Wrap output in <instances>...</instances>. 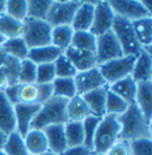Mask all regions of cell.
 <instances>
[{
  "label": "cell",
  "mask_w": 152,
  "mask_h": 155,
  "mask_svg": "<svg viewBox=\"0 0 152 155\" xmlns=\"http://www.w3.org/2000/svg\"><path fill=\"white\" fill-rule=\"evenodd\" d=\"M24 142L29 155H42L47 150H49L48 141L43 130L30 129L24 136Z\"/></svg>",
  "instance_id": "22"
},
{
  "label": "cell",
  "mask_w": 152,
  "mask_h": 155,
  "mask_svg": "<svg viewBox=\"0 0 152 155\" xmlns=\"http://www.w3.org/2000/svg\"><path fill=\"white\" fill-rule=\"evenodd\" d=\"M82 1L78 0H52L50 10L47 15V21L52 27L61 25H71L74 15Z\"/></svg>",
  "instance_id": "7"
},
{
  "label": "cell",
  "mask_w": 152,
  "mask_h": 155,
  "mask_svg": "<svg viewBox=\"0 0 152 155\" xmlns=\"http://www.w3.org/2000/svg\"><path fill=\"white\" fill-rule=\"evenodd\" d=\"M114 18L115 14L109 5V1H95L94 19L89 32L95 37H99L112 31Z\"/></svg>",
  "instance_id": "9"
},
{
  "label": "cell",
  "mask_w": 152,
  "mask_h": 155,
  "mask_svg": "<svg viewBox=\"0 0 152 155\" xmlns=\"http://www.w3.org/2000/svg\"><path fill=\"white\" fill-rule=\"evenodd\" d=\"M109 5L115 15L128 19L130 21H134L143 18L152 17V14L141 4V0H115L109 1Z\"/></svg>",
  "instance_id": "10"
},
{
  "label": "cell",
  "mask_w": 152,
  "mask_h": 155,
  "mask_svg": "<svg viewBox=\"0 0 152 155\" xmlns=\"http://www.w3.org/2000/svg\"><path fill=\"white\" fill-rule=\"evenodd\" d=\"M23 24H24V31L22 37L25 40L29 50L51 44L52 26L49 25L47 20L26 18Z\"/></svg>",
  "instance_id": "4"
},
{
  "label": "cell",
  "mask_w": 152,
  "mask_h": 155,
  "mask_svg": "<svg viewBox=\"0 0 152 155\" xmlns=\"http://www.w3.org/2000/svg\"><path fill=\"white\" fill-rule=\"evenodd\" d=\"M19 89H20V84H13V85H9L2 91L7 101L13 105L19 103Z\"/></svg>",
  "instance_id": "44"
},
{
  "label": "cell",
  "mask_w": 152,
  "mask_h": 155,
  "mask_svg": "<svg viewBox=\"0 0 152 155\" xmlns=\"http://www.w3.org/2000/svg\"><path fill=\"white\" fill-rule=\"evenodd\" d=\"M134 62H136V56H123L120 58H115L101 65H98V68L103 79L109 85L123 78L131 76Z\"/></svg>",
  "instance_id": "6"
},
{
  "label": "cell",
  "mask_w": 152,
  "mask_h": 155,
  "mask_svg": "<svg viewBox=\"0 0 152 155\" xmlns=\"http://www.w3.org/2000/svg\"><path fill=\"white\" fill-rule=\"evenodd\" d=\"M9 87V78L4 70V68H0V91H4Z\"/></svg>",
  "instance_id": "46"
},
{
  "label": "cell",
  "mask_w": 152,
  "mask_h": 155,
  "mask_svg": "<svg viewBox=\"0 0 152 155\" xmlns=\"http://www.w3.org/2000/svg\"><path fill=\"white\" fill-rule=\"evenodd\" d=\"M5 40H6V39H5L4 37H2V36H1V35H0V45H1V44H2Z\"/></svg>",
  "instance_id": "52"
},
{
  "label": "cell",
  "mask_w": 152,
  "mask_h": 155,
  "mask_svg": "<svg viewBox=\"0 0 152 155\" xmlns=\"http://www.w3.org/2000/svg\"><path fill=\"white\" fill-rule=\"evenodd\" d=\"M108 85L102 87L87 94L82 95V98L88 105L92 115L98 117H103L106 115V97H107Z\"/></svg>",
  "instance_id": "16"
},
{
  "label": "cell",
  "mask_w": 152,
  "mask_h": 155,
  "mask_svg": "<svg viewBox=\"0 0 152 155\" xmlns=\"http://www.w3.org/2000/svg\"><path fill=\"white\" fill-rule=\"evenodd\" d=\"M74 30L71 25H61L52 27L51 31V45L65 51L69 46H71V41L74 37Z\"/></svg>",
  "instance_id": "25"
},
{
  "label": "cell",
  "mask_w": 152,
  "mask_h": 155,
  "mask_svg": "<svg viewBox=\"0 0 152 155\" xmlns=\"http://www.w3.org/2000/svg\"><path fill=\"white\" fill-rule=\"evenodd\" d=\"M5 7H6V1L0 0V15H2L5 13Z\"/></svg>",
  "instance_id": "49"
},
{
  "label": "cell",
  "mask_w": 152,
  "mask_h": 155,
  "mask_svg": "<svg viewBox=\"0 0 152 155\" xmlns=\"http://www.w3.org/2000/svg\"><path fill=\"white\" fill-rule=\"evenodd\" d=\"M132 78L136 83L152 82V56L151 53L141 49L139 54L136 57V62L132 71Z\"/></svg>",
  "instance_id": "14"
},
{
  "label": "cell",
  "mask_w": 152,
  "mask_h": 155,
  "mask_svg": "<svg viewBox=\"0 0 152 155\" xmlns=\"http://www.w3.org/2000/svg\"><path fill=\"white\" fill-rule=\"evenodd\" d=\"M120 130L121 128L115 115L106 114L101 117V121L94 135L92 152L106 154L119 141Z\"/></svg>",
  "instance_id": "3"
},
{
  "label": "cell",
  "mask_w": 152,
  "mask_h": 155,
  "mask_svg": "<svg viewBox=\"0 0 152 155\" xmlns=\"http://www.w3.org/2000/svg\"><path fill=\"white\" fill-rule=\"evenodd\" d=\"M71 46L85 50V51L94 52L96 49V37L92 35L89 31H77L74 32V37L71 41Z\"/></svg>",
  "instance_id": "31"
},
{
  "label": "cell",
  "mask_w": 152,
  "mask_h": 155,
  "mask_svg": "<svg viewBox=\"0 0 152 155\" xmlns=\"http://www.w3.org/2000/svg\"><path fill=\"white\" fill-rule=\"evenodd\" d=\"M24 24L17 19H13L6 13L0 15V35L5 39L18 38L23 36Z\"/></svg>",
  "instance_id": "26"
},
{
  "label": "cell",
  "mask_w": 152,
  "mask_h": 155,
  "mask_svg": "<svg viewBox=\"0 0 152 155\" xmlns=\"http://www.w3.org/2000/svg\"><path fill=\"white\" fill-rule=\"evenodd\" d=\"M89 155H106V154H102V153H96V152H90Z\"/></svg>",
  "instance_id": "51"
},
{
  "label": "cell",
  "mask_w": 152,
  "mask_h": 155,
  "mask_svg": "<svg viewBox=\"0 0 152 155\" xmlns=\"http://www.w3.org/2000/svg\"><path fill=\"white\" fill-rule=\"evenodd\" d=\"M64 54L71 62V64L75 66L77 72L86 71V70H89L92 68L98 66L96 65V57H95L94 52L85 51V50L77 49L74 46H69L64 51Z\"/></svg>",
  "instance_id": "13"
},
{
  "label": "cell",
  "mask_w": 152,
  "mask_h": 155,
  "mask_svg": "<svg viewBox=\"0 0 152 155\" xmlns=\"http://www.w3.org/2000/svg\"><path fill=\"white\" fill-rule=\"evenodd\" d=\"M6 137H7V135L4 134L2 131H0V149H2L4 143H5V141H6Z\"/></svg>",
  "instance_id": "48"
},
{
  "label": "cell",
  "mask_w": 152,
  "mask_h": 155,
  "mask_svg": "<svg viewBox=\"0 0 152 155\" xmlns=\"http://www.w3.org/2000/svg\"><path fill=\"white\" fill-rule=\"evenodd\" d=\"M17 130L14 105L5 97L4 92L0 91V131L9 135Z\"/></svg>",
  "instance_id": "21"
},
{
  "label": "cell",
  "mask_w": 152,
  "mask_h": 155,
  "mask_svg": "<svg viewBox=\"0 0 152 155\" xmlns=\"http://www.w3.org/2000/svg\"><path fill=\"white\" fill-rule=\"evenodd\" d=\"M40 109V104H24L18 103L14 105V114H16V123L17 131L20 136H25L30 130V126L32 120L37 115Z\"/></svg>",
  "instance_id": "12"
},
{
  "label": "cell",
  "mask_w": 152,
  "mask_h": 155,
  "mask_svg": "<svg viewBox=\"0 0 152 155\" xmlns=\"http://www.w3.org/2000/svg\"><path fill=\"white\" fill-rule=\"evenodd\" d=\"M56 78L55 66L54 64H40L37 65L36 74V84H47L52 83Z\"/></svg>",
  "instance_id": "41"
},
{
  "label": "cell",
  "mask_w": 152,
  "mask_h": 155,
  "mask_svg": "<svg viewBox=\"0 0 152 155\" xmlns=\"http://www.w3.org/2000/svg\"><path fill=\"white\" fill-rule=\"evenodd\" d=\"M2 150L6 153V155H29L24 137L20 136L17 130L7 135Z\"/></svg>",
  "instance_id": "28"
},
{
  "label": "cell",
  "mask_w": 152,
  "mask_h": 155,
  "mask_svg": "<svg viewBox=\"0 0 152 155\" xmlns=\"http://www.w3.org/2000/svg\"><path fill=\"white\" fill-rule=\"evenodd\" d=\"M64 134H65V141L68 148L83 146L85 134H83L82 122L68 121L67 123H64Z\"/></svg>",
  "instance_id": "27"
},
{
  "label": "cell",
  "mask_w": 152,
  "mask_h": 155,
  "mask_svg": "<svg viewBox=\"0 0 152 155\" xmlns=\"http://www.w3.org/2000/svg\"><path fill=\"white\" fill-rule=\"evenodd\" d=\"M5 13L13 19L24 21L27 18V0H10L6 1Z\"/></svg>",
  "instance_id": "34"
},
{
  "label": "cell",
  "mask_w": 152,
  "mask_h": 155,
  "mask_svg": "<svg viewBox=\"0 0 152 155\" xmlns=\"http://www.w3.org/2000/svg\"><path fill=\"white\" fill-rule=\"evenodd\" d=\"M19 103H24V104L38 103L37 84H22L20 85V89H19Z\"/></svg>",
  "instance_id": "40"
},
{
  "label": "cell",
  "mask_w": 152,
  "mask_h": 155,
  "mask_svg": "<svg viewBox=\"0 0 152 155\" xmlns=\"http://www.w3.org/2000/svg\"><path fill=\"white\" fill-rule=\"evenodd\" d=\"M108 90L120 96L128 104L134 103L136 94H137V83L134 82L132 76H128V77L115 82L113 84H109Z\"/></svg>",
  "instance_id": "23"
},
{
  "label": "cell",
  "mask_w": 152,
  "mask_h": 155,
  "mask_svg": "<svg viewBox=\"0 0 152 155\" xmlns=\"http://www.w3.org/2000/svg\"><path fill=\"white\" fill-rule=\"evenodd\" d=\"M1 45L4 46V49L9 53V56L17 58L20 62L27 59L29 48H27V45H26L25 40L23 39V37L6 39Z\"/></svg>",
  "instance_id": "29"
},
{
  "label": "cell",
  "mask_w": 152,
  "mask_h": 155,
  "mask_svg": "<svg viewBox=\"0 0 152 155\" xmlns=\"http://www.w3.org/2000/svg\"><path fill=\"white\" fill-rule=\"evenodd\" d=\"M112 32L116 37L124 56H138L139 52L141 51L139 43L136 38L133 27H132V21L128 19H125L123 17L115 15L112 26Z\"/></svg>",
  "instance_id": "5"
},
{
  "label": "cell",
  "mask_w": 152,
  "mask_h": 155,
  "mask_svg": "<svg viewBox=\"0 0 152 155\" xmlns=\"http://www.w3.org/2000/svg\"><path fill=\"white\" fill-rule=\"evenodd\" d=\"M20 61H18L17 58L9 56L5 64L2 65L7 78H9V85L13 84H18V77H19V71H20Z\"/></svg>",
  "instance_id": "39"
},
{
  "label": "cell",
  "mask_w": 152,
  "mask_h": 155,
  "mask_svg": "<svg viewBox=\"0 0 152 155\" xmlns=\"http://www.w3.org/2000/svg\"><path fill=\"white\" fill-rule=\"evenodd\" d=\"M94 11H95V1H82L71 23L73 30L75 32L89 31L94 19Z\"/></svg>",
  "instance_id": "15"
},
{
  "label": "cell",
  "mask_w": 152,
  "mask_h": 155,
  "mask_svg": "<svg viewBox=\"0 0 152 155\" xmlns=\"http://www.w3.org/2000/svg\"><path fill=\"white\" fill-rule=\"evenodd\" d=\"M43 131L48 141L49 150L56 154H61L68 148L64 134V124H51L45 127Z\"/></svg>",
  "instance_id": "18"
},
{
  "label": "cell",
  "mask_w": 152,
  "mask_h": 155,
  "mask_svg": "<svg viewBox=\"0 0 152 155\" xmlns=\"http://www.w3.org/2000/svg\"><path fill=\"white\" fill-rule=\"evenodd\" d=\"M54 96L70 100L76 96V88L74 78H55L52 82Z\"/></svg>",
  "instance_id": "30"
},
{
  "label": "cell",
  "mask_w": 152,
  "mask_h": 155,
  "mask_svg": "<svg viewBox=\"0 0 152 155\" xmlns=\"http://www.w3.org/2000/svg\"><path fill=\"white\" fill-rule=\"evenodd\" d=\"M0 155H6V153H5L2 149H0Z\"/></svg>",
  "instance_id": "53"
},
{
  "label": "cell",
  "mask_w": 152,
  "mask_h": 155,
  "mask_svg": "<svg viewBox=\"0 0 152 155\" xmlns=\"http://www.w3.org/2000/svg\"><path fill=\"white\" fill-rule=\"evenodd\" d=\"M100 121H101V117L94 116V115H90V116L86 117L82 121L83 134H85V143H83V146L87 147L90 150L93 149L94 135H95V131H96V128H98Z\"/></svg>",
  "instance_id": "36"
},
{
  "label": "cell",
  "mask_w": 152,
  "mask_h": 155,
  "mask_svg": "<svg viewBox=\"0 0 152 155\" xmlns=\"http://www.w3.org/2000/svg\"><path fill=\"white\" fill-rule=\"evenodd\" d=\"M38 89V103L43 104L49 101L51 97H54V88L52 83L47 84H37Z\"/></svg>",
  "instance_id": "42"
},
{
  "label": "cell",
  "mask_w": 152,
  "mask_h": 155,
  "mask_svg": "<svg viewBox=\"0 0 152 155\" xmlns=\"http://www.w3.org/2000/svg\"><path fill=\"white\" fill-rule=\"evenodd\" d=\"M74 82H75L76 94L80 96L87 94L89 91H93L95 89L108 85L102 77L101 72H100L98 66L92 68V69L86 70V71L77 72L76 76L74 77Z\"/></svg>",
  "instance_id": "11"
},
{
  "label": "cell",
  "mask_w": 152,
  "mask_h": 155,
  "mask_svg": "<svg viewBox=\"0 0 152 155\" xmlns=\"http://www.w3.org/2000/svg\"><path fill=\"white\" fill-rule=\"evenodd\" d=\"M130 104L125 100H123L120 96L114 94L112 91H107V97H106V114L119 116L124 114L127 110Z\"/></svg>",
  "instance_id": "33"
},
{
  "label": "cell",
  "mask_w": 152,
  "mask_h": 155,
  "mask_svg": "<svg viewBox=\"0 0 152 155\" xmlns=\"http://www.w3.org/2000/svg\"><path fill=\"white\" fill-rule=\"evenodd\" d=\"M132 27L136 38L139 43L140 48L144 51L151 53L152 46V17L143 18L132 21Z\"/></svg>",
  "instance_id": "19"
},
{
  "label": "cell",
  "mask_w": 152,
  "mask_h": 155,
  "mask_svg": "<svg viewBox=\"0 0 152 155\" xmlns=\"http://www.w3.org/2000/svg\"><path fill=\"white\" fill-rule=\"evenodd\" d=\"M90 149H88L85 146L81 147H74V148H67L63 153L60 155H89L90 154Z\"/></svg>",
  "instance_id": "45"
},
{
  "label": "cell",
  "mask_w": 152,
  "mask_h": 155,
  "mask_svg": "<svg viewBox=\"0 0 152 155\" xmlns=\"http://www.w3.org/2000/svg\"><path fill=\"white\" fill-rule=\"evenodd\" d=\"M52 0H30L27 1V18L45 20Z\"/></svg>",
  "instance_id": "32"
},
{
  "label": "cell",
  "mask_w": 152,
  "mask_h": 155,
  "mask_svg": "<svg viewBox=\"0 0 152 155\" xmlns=\"http://www.w3.org/2000/svg\"><path fill=\"white\" fill-rule=\"evenodd\" d=\"M92 115L88 105L82 98V96L76 95L73 98L68 100L67 103V116L68 121H76L82 122L86 117Z\"/></svg>",
  "instance_id": "24"
},
{
  "label": "cell",
  "mask_w": 152,
  "mask_h": 155,
  "mask_svg": "<svg viewBox=\"0 0 152 155\" xmlns=\"http://www.w3.org/2000/svg\"><path fill=\"white\" fill-rule=\"evenodd\" d=\"M116 118L121 128L119 140L130 142L141 137L152 139L151 123L147 122L136 103L130 104L126 111L116 116Z\"/></svg>",
  "instance_id": "1"
},
{
  "label": "cell",
  "mask_w": 152,
  "mask_h": 155,
  "mask_svg": "<svg viewBox=\"0 0 152 155\" xmlns=\"http://www.w3.org/2000/svg\"><path fill=\"white\" fill-rule=\"evenodd\" d=\"M36 74H37V65L32 63L30 59L22 61L20 71L18 77V84H36Z\"/></svg>",
  "instance_id": "37"
},
{
  "label": "cell",
  "mask_w": 152,
  "mask_h": 155,
  "mask_svg": "<svg viewBox=\"0 0 152 155\" xmlns=\"http://www.w3.org/2000/svg\"><path fill=\"white\" fill-rule=\"evenodd\" d=\"M7 57H9V53L6 52V50L4 49V46H2V45H0V68L5 64V62H6Z\"/></svg>",
  "instance_id": "47"
},
{
  "label": "cell",
  "mask_w": 152,
  "mask_h": 155,
  "mask_svg": "<svg viewBox=\"0 0 152 155\" xmlns=\"http://www.w3.org/2000/svg\"><path fill=\"white\" fill-rule=\"evenodd\" d=\"M42 155H60V154H56V153H54V152H51V150H47L45 153H43Z\"/></svg>",
  "instance_id": "50"
},
{
  "label": "cell",
  "mask_w": 152,
  "mask_h": 155,
  "mask_svg": "<svg viewBox=\"0 0 152 155\" xmlns=\"http://www.w3.org/2000/svg\"><path fill=\"white\" fill-rule=\"evenodd\" d=\"M106 155H131L128 141L119 140L113 147L106 153Z\"/></svg>",
  "instance_id": "43"
},
{
  "label": "cell",
  "mask_w": 152,
  "mask_h": 155,
  "mask_svg": "<svg viewBox=\"0 0 152 155\" xmlns=\"http://www.w3.org/2000/svg\"><path fill=\"white\" fill-rule=\"evenodd\" d=\"M123 56H124L123 49L112 31L96 37V49H95L96 65H101L112 59L120 58Z\"/></svg>",
  "instance_id": "8"
},
{
  "label": "cell",
  "mask_w": 152,
  "mask_h": 155,
  "mask_svg": "<svg viewBox=\"0 0 152 155\" xmlns=\"http://www.w3.org/2000/svg\"><path fill=\"white\" fill-rule=\"evenodd\" d=\"M131 155H152V139L141 137L128 142Z\"/></svg>",
  "instance_id": "38"
},
{
  "label": "cell",
  "mask_w": 152,
  "mask_h": 155,
  "mask_svg": "<svg viewBox=\"0 0 152 155\" xmlns=\"http://www.w3.org/2000/svg\"><path fill=\"white\" fill-rule=\"evenodd\" d=\"M68 100L62 97H51L45 103L40 104V109L31 122L30 129L43 130L51 124H64L68 122L67 116Z\"/></svg>",
  "instance_id": "2"
},
{
  "label": "cell",
  "mask_w": 152,
  "mask_h": 155,
  "mask_svg": "<svg viewBox=\"0 0 152 155\" xmlns=\"http://www.w3.org/2000/svg\"><path fill=\"white\" fill-rule=\"evenodd\" d=\"M63 53V50H61V49H58V48L50 44V45H47V46L30 49L29 54H27V59H30L36 65L54 64L56 62V59Z\"/></svg>",
  "instance_id": "20"
},
{
  "label": "cell",
  "mask_w": 152,
  "mask_h": 155,
  "mask_svg": "<svg viewBox=\"0 0 152 155\" xmlns=\"http://www.w3.org/2000/svg\"><path fill=\"white\" fill-rule=\"evenodd\" d=\"M134 103L140 109L143 115L151 123L152 121V82L137 83V94Z\"/></svg>",
  "instance_id": "17"
},
{
  "label": "cell",
  "mask_w": 152,
  "mask_h": 155,
  "mask_svg": "<svg viewBox=\"0 0 152 155\" xmlns=\"http://www.w3.org/2000/svg\"><path fill=\"white\" fill-rule=\"evenodd\" d=\"M56 78H74L77 74L75 66L67 58L65 54H61L54 63Z\"/></svg>",
  "instance_id": "35"
}]
</instances>
